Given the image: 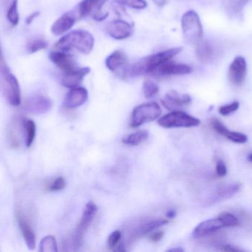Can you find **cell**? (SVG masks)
<instances>
[{"mask_svg": "<svg viewBox=\"0 0 252 252\" xmlns=\"http://www.w3.org/2000/svg\"><path fill=\"white\" fill-rule=\"evenodd\" d=\"M53 107V102L45 96H32L27 99L24 105V109L30 113L41 115L48 112Z\"/></svg>", "mask_w": 252, "mask_h": 252, "instance_id": "10", "label": "cell"}, {"mask_svg": "<svg viewBox=\"0 0 252 252\" xmlns=\"http://www.w3.org/2000/svg\"><path fill=\"white\" fill-rule=\"evenodd\" d=\"M163 236H164L163 232H157L156 233L153 234V235H150L149 239L152 242L157 243L158 242L163 238Z\"/></svg>", "mask_w": 252, "mask_h": 252, "instance_id": "39", "label": "cell"}, {"mask_svg": "<svg viewBox=\"0 0 252 252\" xmlns=\"http://www.w3.org/2000/svg\"><path fill=\"white\" fill-rule=\"evenodd\" d=\"M168 223V220L166 219H157V220H151L149 221H145L141 223L139 226H136L132 231V233L130 235L129 241L131 242L133 241H136L137 239L142 238L144 235H148L151 233L152 231L161 227Z\"/></svg>", "mask_w": 252, "mask_h": 252, "instance_id": "18", "label": "cell"}, {"mask_svg": "<svg viewBox=\"0 0 252 252\" xmlns=\"http://www.w3.org/2000/svg\"><path fill=\"white\" fill-rule=\"evenodd\" d=\"M192 72V68L185 64H177L170 61L163 64L154 74L160 75H188Z\"/></svg>", "mask_w": 252, "mask_h": 252, "instance_id": "20", "label": "cell"}, {"mask_svg": "<svg viewBox=\"0 0 252 252\" xmlns=\"http://www.w3.org/2000/svg\"><path fill=\"white\" fill-rule=\"evenodd\" d=\"M91 72L90 68H82L76 69L72 72H66L62 78V83L64 87L72 89L78 87L82 82L86 75Z\"/></svg>", "mask_w": 252, "mask_h": 252, "instance_id": "22", "label": "cell"}, {"mask_svg": "<svg viewBox=\"0 0 252 252\" xmlns=\"http://www.w3.org/2000/svg\"><path fill=\"white\" fill-rule=\"evenodd\" d=\"M247 75V64L243 56H237L231 64L228 72L229 81L235 86L244 84Z\"/></svg>", "mask_w": 252, "mask_h": 252, "instance_id": "11", "label": "cell"}, {"mask_svg": "<svg viewBox=\"0 0 252 252\" xmlns=\"http://www.w3.org/2000/svg\"><path fill=\"white\" fill-rule=\"evenodd\" d=\"M176 212L173 211V210H170V211L167 212L166 216H167V218L172 219L174 218V217H176Z\"/></svg>", "mask_w": 252, "mask_h": 252, "instance_id": "41", "label": "cell"}, {"mask_svg": "<svg viewBox=\"0 0 252 252\" xmlns=\"http://www.w3.org/2000/svg\"><path fill=\"white\" fill-rule=\"evenodd\" d=\"M122 241V233L121 231L116 230L112 232L107 240V245L110 250L115 251Z\"/></svg>", "mask_w": 252, "mask_h": 252, "instance_id": "33", "label": "cell"}, {"mask_svg": "<svg viewBox=\"0 0 252 252\" xmlns=\"http://www.w3.org/2000/svg\"><path fill=\"white\" fill-rule=\"evenodd\" d=\"M7 19L13 26L18 25L19 21V12H18V0H13L7 13Z\"/></svg>", "mask_w": 252, "mask_h": 252, "instance_id": "30", "label": "cell"}, {"mask_svg": "<svg viewBox=\"0 0 252 252\" xmlns=\"http://www.w3.org/2000/svg\"><path fill=\"white\" fill-rule=\"evenodd\" d=\"M66 186L65 179L62 177H59L50 183V186H48V190L50 192H58V191L63 190Z\"/></svg>", "mask_w": 252, "mask_h": 252, "instance_id": "35", "label": "cell"}, {"mask_svg": "<svg viewBox=\"0 0 252 252\" xmlns=\"http://www.w3.org/2000/svg\"><path fill=\"white\" fill-rule=\"evenodd\" d=\"M108 34L117 40H124L128 38L133 33L130 24L121 19L112 21L106 28Z\"/></svg>", "mask_w": 252, "mask_h": 252, "instance_id": "15", "label": "cell"}, {"mask_svg": "<svg viewBox=\"0 0 252 252\" xmlns=\"http://www.w3.org/2000/svg\"><path fill=\"white\" fill-rule=\"evenodd\" d=\"M39 252H57L58 247L56 238L52 235L44 237L40 243Z\"/></svg>", "mask_w": 252, "mask_h": 252, "instance_id": "27", "label": "cell"}, {"mask_svg": "<svg viewBox=\"0 0 252 252\" xmlns=\"http://www.w3.org/2000/svg\"><path fill=\"white\" fill-rule=\"evenodd\" d=\"M50 60L63 72H69L78 69L77 63L73 56L68 54L66 51H53L50 53Z\"/></svg>", "mask_w": 252, "mask_h": 252, "instance_id": "13", "label": "cell"}, {"mask_svg": "<svg viewBox=\"0 0 252 252\" xmlns=\"http://www.w3.org/2000/svg\"><path fill=\"white\" fill-rule=\"evenodd\" d=\"M158 124L164 128L192 127L199 125L201 121L183 111L176 110L161 116L158 120Z\"/></svg>", "mask_w": 252, "mask_h": 252, "instance_id": "6", "label": "cell"}, {"mask_svg": "<svg viewBox=\"0 0 252 252\" xmlns=\"http://www.w3.org/2000/svg\"><path fill=\"white\" fill-rule=\"evenodd\" d=\"M94 44V37L90 32L84 30H76L63 36L58 41L55 47L62 51L75 49L84 54H89L93 50Z\"/></svg>", "mask_w": 252, "mask_h": 252, "instance_id": "2", "label": "cell"}, {"mask_svg": "<svg viewBox=\"0 0 252 252\" xmlns=\"http://www.w3.org/2000/svg\"><path fill=\"white\" fill-rule=\"evenodd\" d=\"M148 136L149 134H148V131L140 130V131L136 132V133H131V134L126 136L123 139V143L127 146H137L146 141Z\"/></svg>", "mask_w": 252, "mask_h": 252, "instance_id": "26", "label": "cell"}, {"mask_svg": "<svg viewBox=\"0 0 252 252\" xmlns=\"http://www.w3.org/2000/svg\"><path fill=\"white\" fill-rule=\"evenodd\" d=\"M224 227L223 222L219 217L209 219L200 223L192 232V236L195 239L205 238Z\"/></svg>", "mask_w": 252, "mask_h": 252, "instance_id": "14", "label": "cell"}, {"mask_svg": "<svg viewBox=\"0 0 252 252\" xmlns=\"http://www.w3.org/2000/svg\"><path fill=\"white\" fill-rule=\"evenodd\" d=\"M219 217L223 222L224 227H233V226H237L240 224L238 219L232 213L225 212V213H220Z\"/></svg>", "mask_w": 252, "mask_h": 252, "instance_id": "31", "label": "cell"}, {"mask_svg": "<svg viewBox=\"0 0 252 252\" xmlns=\"http://www.w3.org/2000/svg\"><path fill=\"white\" fill-rule=\"evenodd\" d=\"M195 55L198 62L204 65L211 64L217 56L214 46L204 38L195 44Z\"/></svg>", "mask_w": 252, "mask_h": 252, "instance_id": "16", "label": "cell"}, {"mask_svg": "<svg viewBox=\"0 0 252 252\" xmlns=\"http://www.w3.org/2000/svg\"><path fill=\"white\" fill-rule=\"evenodd\" d=\"M182 50V47H174L147 56L136 62L129 69V75L135 76L154 74L161 65L171 60Z\"/></svg>", "mask_w": 252, "mask_h": 252, "instance_id": "1", "label": "cell"}, {"mask_svg": "<svg viewBox=\"0 0 252 252\" xmlns=\"http://www.w3.org/2000/svg\"><path fill=\"white\" fill-rule=\"evenodd\" d=\"M18 223L27 247L30 250H33L35 247V235L31 224L21 214L18 215Z\"/></svg>", "mask_w": 252, "mask_h": 252, "instance_id": "24", "label": "cell"}, {"mask_svg": "<svg viewBox=\"0 0 252 252\" xmlns=\"http://www.w3.org/2000/svg\"><path fill=\"white\" fill-rule=\"evenodd\" d=\"M106 65L109 71L121 78H126L129 75L128 59L121 50H116L109 55L106 59Z\"/></svg>", "mask_w": 252, "mask_h": 252, "instance_id": "9", "label": "cell"}, {"mask_svg": "<svg viewBox=\"0 0 252 252\" xmlns=\"http://www.w3.org/2000/svg\"><path fill=\"white\" fill-rule=\"evenodd\" d=\"M161 109L156 102L142 104L136 107L132 112L130 127L136 128L145 123L151 122L159 118Z\"/></svg>", "mask_w": 252, "mask_h": 252, "instance_id": "5", "label": "cell"}, {"mask_svg": "<svg viewBox=\"0 0 252 252\" xmlns=\"http://www.w3.org/2000/svg\"><path fill=\"white\" fill-rule=\"evenodd\" d=\"M143 91L146 99H152L158 94L159 87L151 80H145L143 84Z\"/></svg>", "mask_w": 252, "mask_h": 252, "instance_id": "29", "label": "cell"}, {"mask_svg": "<svg viewBox=\"0 0 252 252\" xmlns=\"http://www.w3.org/2000/svg\"><path fill=\"white\" fill-rule=\"evenodd\" d=\"M23 128L25 129V145L27 147H30L35 140L36 134V125L32 120H25L22 123Z\"/></svg>", "mask_w": 252, "mask_h": 252, "instance_id": "25", "label": "cell"}, {"mask_svg": "<svg viewBox=\"0 0 252 252\" xmlns=\"http://www.w3.org/2000/svg\"><path fill=\"white\" fill-rule=\"evenodd\" d=\"M216 173L219 177H224L227 174V168L226 164L221 160H219L216 164Z\"/></svg>", "mask_w": 252, "mask_h": 252, "instance_id": "37", "label": "cell"}, {"mask_svg": "<svg viewBox=\"0 0 252 252\" xmlns=\"http://www.w3.org/2000/svg\"><path fill=\"white\" fill-rule=\"evenodd\" d=\"M0 89L3 96L11 106H19L22 103L19 81L8 68L0 64Z\"/></svg>", "mask_w": 252, "mask_h": 252, "instance_id": "3", "label": "cell"}, {"mask_svg": "<svg viewBox=\"0 0 252 252\" xmlns=\"http://www.w3.org/2000/svg\"><path fill=\"white\" fill-rule=\"evenodd\" d=\"M249 160L252 162V152L250 155H249Z\"/></svg>", "mask_w": 252, "mask_h": 252, "instance_id": "43", "label": "cell"}, {"mask_svg": "<svg viewBox=\"0 0 252 252\" xmlns=\"http://www.w3.org/2000/svg\"><path fill=\"white\" fill-rule=\"evenodd\" d=\"M168 252H184V250H182V249L181 248H177V249H172V250H168Z\"/></svg>", "mask_w": 252, "mask_h": 252, "instance_id": "42", "label": "cell"}, {"mask_svg": "<svg viewBox=\"0 0 252 252\" xmlns=\"http://www.w3.org/2000/svg\"><path fill=\"white\" fill-rule=\"evenodd\" d=\"M0 55H1V50H0Z\"/></svg>", "mask_w": 252, "mask_h": 252, "instance_id": "44", "label": "cell"}, {"mask_svg": "<svg viewBox=\"0 0 252 252\" xmlns=\"http://www.w3.org/2000/svg\"><path fill=\"white\" fill-rule=\"evenodd\" d=\"M119 1L124 5L137 10H142L148 5V3L145 0H119Z\"/></svg>", "mask_w": 252, "mask_h": 252, "instance_id": "34", "label": "cell"}, {"mask_svg": "<svg viewBox=\"0 0 252 252\" xmlns=\"http://www.w3.org/2000/svg\"><path fill=\"white\" fill-rule=\"evenodd\" d=\"M250 0H227L226 7L229 13L234 15L240 14Z\"/></svg>", "mask_w": 252, "mask_h": 252, "instance_id": "28", "label": "cell"}, {"mask_svg": "<svg viewBox=\"0 0 252 252\" xmlns=\"http://www.w3.org/2000/svg\"><path fill=\"white\" fill-rule=\"evenodd\" d=\"M106 0H84L78 6L80 17L93 16L95 20L102 21L107 17L109 13L103 11V6Z\"/></svg>", "mask_w": 252, "mask_h": 252, "instance_id": "8", "label": "cell"}, {"mask_svg": "<svg viewBox=\"0 0 252 252\" xmlns=\"http://www.w3.org/2000/svg\"><path fill=\"white\" fill-rule=\"evenodd\" d=\"M212 126L218 133L224 136L225 138L232 141V142L238 144H245L248 141V137L245 134L238 133V132L231 131L219 120L213 119L212 121Z\"/></svg>", "mask_w": 252, "mask_h": 252, "instance_id": "21", "label": "cell"}, {"mask_svg": "<svg viewBox=\"0 0 252 252\" xmlns=\"http://www.w3.org/2000/svg\"><path fill=\"white\" fill-rule=\"evenodd\" d=\"M241 189L240 183H232L218 188L209 198V204H214L235 196Z\"/></svg>", "mask_w": 252, "mask_h": 252, "instance_id": "17", "label": "cell"}, {"mask_svg": "<svg viewBox=\"0 0 252 252\" xmlns=\"http://www.w3.org/2000/svg\"><path fill=\"white\" fill-rule=\"evenodd\" d=\"M240 107V103L238 102H234L232 103L229 104V105H224V106L220 107L219 108V112L222 115H229V114L235 112L238 110Z\"/></svg>", "mask_w": 252, "mask_h": 252, "instance_id": "36", "label": "cell"}, {"mask_svg": "<svg viewBox=\"0 0 252 252\" xmlns=\"http://www.w3.org/2000/svg\"><path fill=\"white\" fill-rule=\"evenodd\" d=\"M75 21H76V18L72 13H64L52 25L51 32L55 36L62 35L73 27Z\"/></svg>", "mask_w": 252, "mask_h": 252, "instance_id": "23", "label": "cell"}, {"mask_svg": "<svg viewBox=\"0 0 252 252\" xmlns=\"http://www.w3.org/2000/svg\"><path fill=\"white\" fill-rule=\"evenodd\" d=\"M88 99V91L84 87L70 89L65 97L63 105L66 108L73 109L82 106Z\"/></svg>", "mask_w": 252, "mask_h": 252, "instance_id": "19", "label": "cell"}, {"mask_svg": "<svg viewBox=\"0 0 252 252\" xmlns=\"http://www.w3.org/2000/svg\"><path fill=\"white\" fill-rule=\"evenodd\" d=\"M97 213V207L96 204L92 202V201L87 203L84 212H83L81 221L79 222V224L77 226L75 235H74L73 240H72V244H73L75 250H78L82 245L86 232L90 227L92 222L94 220Z\"/></svg>", "mask_w": 252, "mask_h": 252, "instance_id": "7", "label": "cell"}, {"mask_svg": "<svg viewBox=\"0 0 252 252\" xmlns=\"http://www.w3.org/2000/svg\"><path fill=\"white\" fill-rule=\"evenodd\" d=\"M38 16H39V12L36 11L31 13L29 16L26 18V20H25L27 25H31V24L33 22L34 19H36Z\"/></svg>", "mask_w": 252, "mask_h": 252, "instance_id": "40", "label": "cell"}, {"mask_svg": "<svg viewBox=\"0 0 252 252\" xmlns=\"http://www.w3.org/2000/svg\"><path fill=\"white\" fill-rule=\"evenodd\" d=\"M182 32L185 41L189 44H195L201 41L204 36L203 27L199 16L195 10H188L182 16Z\"/></svg>", "mask_w": 252, "mask_h": 252, "instance_id": "4", "label": "cell"}, {"mask_svg": "<svg viewBox=\"0 0 252 252\" xmlns=\"http://www.w3.org/2000/svg\"><path fill=\"white\" fill-rule=\"evenodd\" d=\"M48 43L42 38H37L28 43V50L30 53H35L47 48Z\"/></svg>", "mask_w": 252, "mask_h": 252, "instance_id": "32", "label": "cell"}, {"mask_svg": "<svg viewBox=\"0 0 252 252\" xmlns=\"http://www.w3.org/2000/svg\"><path fill=\"white\" fill-rule=\"evenodd\" d=\"M161 103L169 110H179L191 103V98L189 95L180 94L176 90H170L161 100Z\"/></svg>", "mask_w": 252, "mask_h": 252, "instance_id": "12", "label": "cell"}, {"mask_svg": "<svg viewBox=\"0 0 252 252\" xmlns=\"http://www.w3.org/2000/svg\"><path fill=\"white\" fill-rule=\"evenodd\" d=\"M220 250L223 252H245L242 249L238 248V247H235V246L232 245H223L222 246L221 248H220Z\"/></svg>", "mask_w": 252, "mask_h": 252, "instance_id": "38", "label": "cell"}]
</instances>
